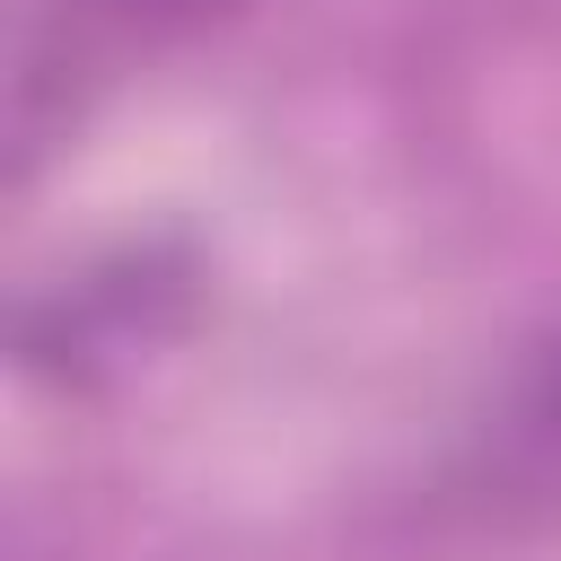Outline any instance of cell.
Wrapping results in <instances>:
<instances>
[{
	"mask_svg": "<svg viewBox=\"0 0 561 561\" xmlns=\"http://www.w3.org/2000/svg\"><path fill=\"white\" fill-rule=\"evenodd\" d=\"M184 298V272H158L149 254H131L123 272H96V280H70L61 298H44L26 316V359L35 368H61V377H88L105 359H131Z\"/></svg>",
	"mask_w": 561,
	"mask_h": 561,
	"instance_id": "cell-1",
	"label": "cell"
},
{
	"mask_svg": "<svg viewBox=\"0 0 561 561\" xmlns=\"http://www.w3.org/2000/svg\"><path fill=\"white\" fill-rule=\"evenodd\" d=\"M237 0H79V18L114 26V35H175V26H202Z\"/></svg>",
	"mask_w": 561,
	"mask_h": 561,
	"instance_id": "cell-2",
	"label": "cell"
}]
</instances>
